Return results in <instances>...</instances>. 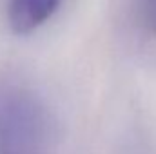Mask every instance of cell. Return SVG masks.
Wrapping results in <instances>:
<instances>
[{"label": "cell", "instance_id": "obj_1", "mask_svg": "<svg viewBox=\"0 0 156 154\" xmlns=\"http://www.w3.org/2000/svg\"><path fill=\"white\" fill-rule=\"evenodd\" d=\"M53 120L29 87L0 80V154H51Z\"/></svg>", "mask_w": 156, "mask_h": 154}, {"label": "cell", "instance_id": "obj_2", "mask_svg": "<svg viewBox=\"0 0 156 154\" xmlns=\"http://www.w3.org/2000/svg\"><path fill=\"white\" fill-rule=\"evenodd\" d=\"M127 22L138 53L156 62V0H127Z\"/></svg>", "mask_w": 156, "mask_h": 154}, {"label": "cell", "instance_id": "obj_3", "mask_svg": "<svg viewBox=\"0 0 156 154\" xmlns=\"http://www.w3.org/2000/svg\"><path fill=\"white\" fill-rule=\"evenodd\" d=\"M60 0H11L7 9L9 27L16 35H27L44 26L58 9Z\"/></svg>", "mask_w": 156, "mask_h": 154}]
</instances>
